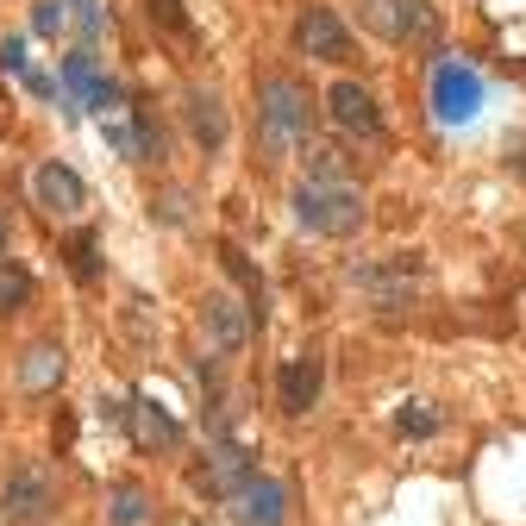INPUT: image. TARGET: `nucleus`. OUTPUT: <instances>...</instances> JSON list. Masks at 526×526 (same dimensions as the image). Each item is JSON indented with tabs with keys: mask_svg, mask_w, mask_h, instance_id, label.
Segmentation results:
<instances>
[{
	"mask_svg": "<svg viewBox=\"0 0 526 526\" xmlns=\"http://www.w3.org/2000/svg\"><path fill=\"white\" fill-rule=\"evenodd\" d=\"M295 51L301 57H320V63H345L351 57V32L339 26L332 7H301L295 19Z\"/></svg>",
	"mask_w": 526,
	"mask_h": 526,
	"instance_id": "nucleus-8",
	"label": "nucleus"
},
{
	"mask_svg": "<svg viewBox=\"0 0 526 526\" xmlns=\"http://www.w3.org/2000/svg\"><path fill=\"white\" fill-rule=\"evenodd\" d=\"M357 26L376 32L382 44H433L439 13L426 0H357Z\"/></svg>",
	"mask_w": 526,
	"mask_h": 526,
	"instance_id": "nucleus-3",
	"label": "nucleus"
},
{
	"mask_svg": "<svg viewBox=\"0 0 526 526\" xmlns=\"http://www.w3.org/2000/svg\"><path fill=\"white\" fill-rule=\"evenodd\" d=\"M0 63H7V69H19V76H26V44H19V38H7V44H0Z\"/></svg>",
	"mask_w": 526,
	"mask_h": 526,
	"instance_id": "nucleus-24",
	"label": "nucleus"
},
{
	"mask_svg": "<svg viewBox=\"0 0 526 526\" xmlns=\"http://www.w3.org/2000/svg\"><path fill=\"white\" fill-rule=\"evenodd\" d=\"M220 263H226V276L238 282V289H245V307H251V320L263 326V276L251 270V257L232 245V238H220Z\"/></svg>",
	"mask_w": 526,
	"mask_h": 526,
	"instance_id": "nucleus-17",
	"label": "nucleus"
},
{
	"mask_svg": "<svg viewBox=\"0 0 526 526\" xmlns=\"http://www.w3.org/2000/svg\"><path fill=\"white\" fill-rule=\"evenodd\" d=\"M395 426H401L408 439H433V433H439V414L426 408V401H408V408L395 414Z\"/></svg>",
	"mask_w": 526,
	"mask_h": 526,
	"instance_id": "nucleus-20",
	"label": "nucleus"
},
{
	"mask_svg": "<svg viewBox=\"0 0 526 526\" xmlns=\"http://www.w3.org/2000/svg\"><path fill=\"white\" fill-rule=\"evenodd\" d=\"M163 526H207V520H195V514H170Z\"/></svg>",
	"mask_w": 526,
	"mask_h": 526,
	"instance_id": "nucleus-25",
	"label": "nucleus"
},
{
	"mask_svg": "<svg viewBox=\"0 0 526 526\" xmlns=\"http://www.w3.org/2000/svg\"><path fill=\"white\" fill-rule=\"evenodd\" d=\"M69 257H76V276L94 282V238H76V251H69Z\"/></svg>",
	"mask_w": 526,
	"mask_h": 526,
	"instance_id": "nucleus-23",
	"label": "nucleus"
},
{
	"mask_svg": "<svg viewBox=\"0 0 526 526\" xmlns=\"http://www.w3.org/2000/svg\"><path fill=\"white\" fill-rule=\"evenodd\" d=\"M63 370H69L63 345L57 339H38L26 357H19V389H26V395H51L57 382H63Z\"/></svg>",
	"mask_w": 526,
	"mask_h": 526,
	"instance_id": "nucleus-15",
	"label": "nucleus"
},
{
	"mask_svg": "<svg viewBox=\"0 0 526 526\" xmlns=\"http://www.w3.org/2000/svg\"><path fill=\"white\" fill-rule=\"evenodd\" d=\"M326 113H332V126H339L345 138H364V145H376V138H382V113H376V101H370V88H357V82H332Z\"/></svg>",
	"mask_w": 526,
	"mask_h": 526,
	"instance_id": "nucleus-10",
	"label": "nucleus"
},
{
	"mask_svg": "<svg viewBox=\"0 0 526 526\" xmlns=\"http://www.w3.org/2000/svg\"><path fill=\"white\" fill-rule=\"evenodd\" d=\"M226 508H232V526H282L289 520V495H282L276 476H251Z\"/></svg>",
	"mask_w": 526,
	"mask_h": 526,
	"instance_id": "nucleus-11",
	"label": "nucleus"
},
{
	"mask_svg": "<svg viewBox=\"0 0 526 526\" xmlns=\"http://www.w3.org/2000/svg\"><path fill=\"white\" fill-rule=\"evenodd\" d=\"M201 332L220 357H238L245 351V332H251V307L232 301L226 289H213V295H201Z\"/></svg>",
	"mask_w": 526,
	"mask_h": 526,
	"instance_id": "nucleus-7",
	"label": "nucleus"
},
{
	"mask_svg": "<svg viewBox=\"0 0 526 526\" xmlns=\"http://www.w3.org/2000/svg\"><path fill=\"white\" fill-rule=\"evenodd\" d=\"M295 220L320 238H351L357 226L370 220L364 195H357L351 182H301L295 188Z\"/></svg>",
	"mask_w": 526,
	"mask_h": 526,
	"instance_id": "nucleus-2",
	"label": "nucleus"
},
{
	"mask_svg": "<svg viewBox=\"0 0 526 526\" xmlns=\"http://www.w3.org/2000/svg\"><path fill=\"white\" fill-rule=\"evenodd\" d=\"M357 282L376 295V307H401V301H408V289L420 282V257H389V276H382V270H364Z\"/></svg>",
	"mask_w": 526,
	"mask_h": 526,
	"instance_id": "nucleus-16",
	"label": "nucleus"
},
{
	"mask_svg": "<svg viewBox=\"0 0 526 526\" xmlns=\"http://www.w3.org/2000/svg\"><path fill=\"white\" fill-rule=\"evenodd\" d=\"M151 19H163V26H170L176 38H188V13L176 7V0H151Z\"/></svg>",
	"mask_w": 526,
	"mask_h": 526,
	"instance_id": "nucleus-22",
	"label": "nucleus"
},
{
	"mask_svg": "<svg viewBox=\"0 0 526 526\" xmlns=\"http://www.w3.org/2000/svg\"><path fill=\"white\" fill-rule=\"evenodd\" d=\"M32 201L51 213V220H76V213L88 207V182L69 170V163L51 157V163H38V170H32Z\"/></svg>",
	"mask_w": 526,
	"mask_h": 526,
	"instance_id": "nucleus-6",
	"label": "nucleus"
},
{
	"mask_svg": "<svg viewBox=\"0 0 526 526\" xmlns=\"http://www.w3.org/2000/svg\"><path fill=\"white\" fill-rule=\"evenodd\" d=\"M0 263H7V220H0Z\"/></svg>",
	"mask_w": 526,
	"mask_h": 526,
	"instance_id": "nucleus-26",
	"label": "nucleus"
},
{
	"mask_svg": "<svg viewBox=\"0 0 526 526\" xmlns=\"http://www.w3.org/2000/svg\"><path fill=\"white\" fill-rule=\"evenodd\" d=\"M182 119H188V138L201 151H220L226 145V101L213 88H188L182 94Z\"/></svg>",
	"mask_w": 526,
	"mask_h": 526,
	"instance_id": "nucleus-13",
	"label": "nucleus"
},
{
	"mask_svg": "<svg viewBox=\"0 0 526 526\" xmlns=\"http://www.w3.org/2000/svg\"><path fill=\"white\" fill-rule=\"evenodd\" d=\"M251 458H245V451H238V445H213L207 451V458L195 464V476H188V483H195L201 495H213V501H232L238 489H245L251 483Z\"/></svg>",
	"mask_w": 526,
	"mask_h": 526,
	"instance_id": "nucleus-9",
	"label": "nucleus"
},
{
	"mask_svg": "<svg viewBox=\"0 0 526 526\" xmlns=\"http://www.w3.org/2000/svg\"><path fill=\"white\" fill-rule=\"evenodd\" d=\"M476 107H483V76L458 57H439L433 63V113L445 126H464V119H476Z\"/></svg>",
	"mask_w": 526,
	"mask_h": 526,
	"instance_id": "nucleus-5",
	"label": "nucleus"
},
{
	"mask_svg": "<svg viewBox=\"0 0 526 526\" xmlns=\"http://www.w3.org/2000/svg\"><path fill=\"white\" fill-rule=\"evenodd\" d=\"M51 508H57V476L44 464H19L0 489V520L7 526H44Z\"/></svg>",
	"mask_w": 526,
	"mask_h": 526,
	"instance_id": "nucleus-4",
	"label": "nucleus"
},
{
	"mask_svg": "<svg viewBox=\"0 0 526 526\" xmlns=\"http://www.w3.org/2000/svg\"><path fill=\"white\" fill-rule=\"evenodd\" d=\"M26 301H32V276L19 270V263H0V320L19 314Z\"/></svg>",
	"mask_w": 526,
	"mask_h": 526,
	"instance_id": "nucleus-18",
	"label": "nucleus"
},
{
	"mask_svg": "<svg viewBox=\"0 0 526 526\" xmlns=\"http://www.w3.org/2000/svg\"><path fill=\"white\" fill-rule=\"evenodd\" d=\"M145 520H151L145 489H138V483H119V489H113V526H145Z\"/></svg>",
	"mask_w": 526,
	"mask_h": 526,
	"instance_id": "nucleus-19",
	"label": "nucleus"
},
{
	"mask_svg": "<svg viewBox=\"0 0 526 526\" xmlns=\"http://www.w3.org/2000/svg\"><path fill=\"white\" fill-rule=\"evenodd\" d=\"M320 382H326L320 351H295L289 364H282V376H276V401H282V414H307V408L320 401Z\"/></svg>",
	"mask_w": 526,
	"mask_h": 526,
	"instance_id": "nucleus-12",
	"label": "nucleus"
},
{
	"mask_svg": "<svg viewBox=\"0 0 526 526\" xmlns=\"http://www.w3.org/2000/svg\"><path fill=\"white\" fill-rule=\"evenodd\" d=\"M132 439L145 445V451H176V445H182V420L163 408V401L138 395V401H132Z\"/></svg>",
	"mask_w": 526,
	"mask_h": 526,
	"instance_id": "nucleus-14",
	"label": "nucleus"
},
{
	"mask_svg": "<svg viewBox=\"0 0 526 526\" xmlns=\"http://www.w3.org/2000/svg\"><path fill=\"white\" fill-rule=\"evenodd\" d=\"M314 88L295 82V76H263L257 82V132H263V157H282L314 138Z\"/></svg>",
	"mask_w": 526,
	"mask_h": 526,
	"instance_id": "nucleus-1",
	"label": "nucleus"
},
{
	"mask_svg": "<svg viewBox=\"0 0 526 526\" xmlns=\"http://www.w3.org/2000/svg\"><path fill=\"white\" fill-rule=\"evenodd\" d=\"M69 26V7L63 0H38V13H32V32H44V38H57Z\"/></svg>",
	"mask_w": 526,
	"mask_h": 526,
	"instance_id": "nucleus-21",
	"label": "nucleus"
}]
</instances>
